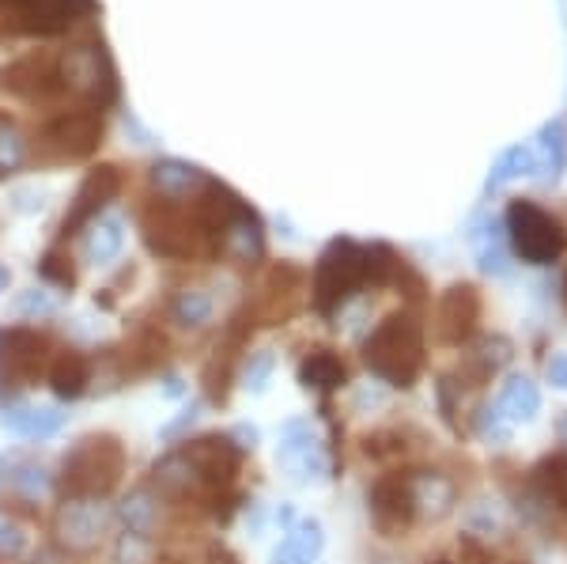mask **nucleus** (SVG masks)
Segmentation results:
<instances>
[{
  "label": "nucleus",
  "instance_id": "29",
  "mask_svg": "<svg viewBox=\"0 0 567 564\" xmlns=\"http://www.w3.org/2000/svg\"><path fill=\"white\" fill-rule=\"evenodd\" d=\"M0 564H20V561H0Z\"/></svg>",
  "mask_w": 567,
  "mask_h": 564
},
{
  "label": "nucleus",
  "instance_id": "14",
  "mask_svg": "<svg viewBox=\"0 0 567 564\" xmlns=\"http://www.w3.org/2000/svg\"><path fill=\"white\" fill-rule=\"evenodd\" d=\"M152 186L159 189L167 202H182V197H194L197 189H205L208 178H205V171L189 167V163L163 160L152 167Z\"/></svg>",
  "mask_w": 567,
  "mask_h": 564
},
{
  "label": "nucleus",
  "instance_id": "4",
  "mask_svg": "<svg viewBox=\"0 0 567 564\" xmlns=\"http://www.w3.org/2000/svg\"><path fill=\"white\" fill-rule=\"evenodd\" d=\"M507 239L511 250L523 262H529V266H548V262H556L567 250L564 224L548 208L526 202V197L507 205Z\"/></svg>",
  "mask_w": 567,
  "mask_h": 564
},
{
  "label": "nucleus",
  "instance_id": "5",
  "mask_svg": "<svg viewBox=\"0 0 567 564\" xmlns=\"http://www.w3.org/2000/svg\"><path fill=\"white\" fill-rule=\"evenodd\" d=\"M371 523L379 526V534L398 539L413 526L420 500H416V478L413 474H382L368 493Z\"/></svg>",
  "mask_w": 567,
  "mask_h": 564
},
{
  "label": "nucleus",
  "instance_id": "3",
  "mask_svg": "<svg viewBox=\"0 0 567 564\" xmlns=\"http://www.w3.org/2000/svg\"><path fill=\"white\" fill-rule=\"evenodd\" d=\"M122 474H125L122 443L114 435H87L61 462L58 489L72 504H91V500L114 493Z\"/></svg>",
  "mask_w": 567,
  "mask_h": 564
},
{
  "label": "nucleus",
  "instance_id": "8",
  "mask_svg": "<svg viewBox=\"0 0 567 564\" xmlns=\"http://www.w3.org/2000/svg\"><path fill=\"white\" fill-rule=\"evenodd\" d=\"M481 322V296L473 285H454L439 299V338L446 345H462L473 338Z\"/></svg>",
  "mask_w": 567,
  "mask_h": 564
},
{
  "label": "nucleus",
  "instance_id": "24",
  "mask_svg": "<svg viewBox=\"0 0 567 564\" xmlns=\"http://www.w3.org/2000/svg\"><path fill=\"white\" fill-rule=\"evenodd\" d=\"M23 550H27L23 534H20V531H12V526L0 523V561H16Z\"/></svg>",
  "mask_w": 567,
  "mask_h": 564
},
{
  "label": "nucleus",
  "instance_id": "20",
  "mask_svg": "<svg viewBox=\"0 0 567 564\" xmlns=\"http://www.w3.org/2000/svg\"><path fill=\"white\" fill-rule=\"evenodd\" d=\"M318 550H322V531H318V523H303L284 542V550H277V564H310Z\"/></svg>",
  "mask_w": 567,
  "mask_h": 564
},
{
  "label": "nucleus",
  "instance_id": "13",
  "mask_svg": "<svg viewBox=\"0 0 567 564\" xmlns=\"http://www.w3.org/2000/svg\"><path fill=\"white\" fill-rule=\"evenodd\" d=\"M0 424L27 440H45L65 424V413H58L53 406H12L0 413Z\"/></svg>",
  "mask_w": 567,
  "mask_h": 564
},
{
  "label": "nucleus",
  "instance_id": "1",
  "mask_svg": "<svg viewBox=\"0 0 567 564\" xmlns=\"http://www.w3.org/2000/svg\"><path fill=\"white\" fill-rule=\"evenodd\" d=\"M398 269V258H393L390 247H360L352 239H333L322 250L315 266V285H310V299H315L318 315H333L341 311L349 299L368 285H386Z\"/></svg>",
  "mask_w": 567,
  "mask_h": 564
},
{
  "label": "nucleus",
  "instance_id": "16",
  "mask_svg": "<svg viewBox=\"0 0 567 564\" xmlns=\"http://www.w3.org/2000/svg\"><path fill=\"white\" fill-rule=\"evenodd\" d=\"M99 512L91 504H69L61 507V523H58V534L65 539L69 550H91L99 539Z\"/></svg>",
  "mask_w": 567,
  "mask_h": 564
},
{
  "label": "nucleus",
  "instance_id": "6",
  "mask_svg": "<svg viewBox=\"0 0 567 564\" xmlns=\"http://www.w3.org/2000/svg\"><path fill=\"white\" fill-rule=\"evenodd\" d=\"M50 363V338L31 326L0 330V379L16 387H31Z\"/></svg>",
  "mask_w": 567,
  "mask_h": 564
},
{
  "label": "nucleus",
  "instance_id": "27",
  "mask_svg": "<svg viewBox=\"0 0 567 564\" xmlns=\"http://www.w3.org/2000/svg\"><path fill=\"white\" fill-rule=\"evenodd\" d=\"M20 307H34V311H53V304L45 296H27Z\"/></svg>",
  "mask_w": 567,
  "mask_h": 564
},
{
  "label": "nucleus",
  "instance_id": "15",
  "mask_svg": "<svg viewBox=\"0 0 567 564\" xmlns=\"http://www.w3.org/2000/svg\"><path fill=\"white\" fill-rule=\"evenodd\" d=\"M299 383L307 390H322V394H329V390H341L349 383V368H344V360L337 357V352L315 349L303 363H299Z\"/></svg>",
  "mask_w": 567,
  "mask_h": 564
},
{
  "label": "nucleus",
  "instance_id": "19",
  "mask_svg": "<svg viewBox=\"0 0 567 564\" xmlns=\"http://www.w3.org/2000/svg\"><path fill=\"white\" fill-rule=\"evenodd\" d=\"M534 489L548 500V504H556L560 512H567V454H553V459L537 462Z\"/></svg>",
  "mask_w": 567,
  "mask_h": 564
},
{
  "label": "nucleus",
  "instance_id": "22",
  "mask_svg": "<svg viewBox=\"0 0 567 564\" xmlns=\"http://www.w3.org/2000/svg\"><path fill=\"white\" fill-rule=\"evenodd\" d=\"M152 520H155V504H148V496L136 493L133 500H125L122 504V523L130 526V534H148L152 531Z\"/></svg>",
  "mask_w": 567,
  "mask_h": 564
},
{
  "label": "nucleus",
  "instance_id": "2",
  "mask_svg": "<svg viewBox=\"0 0 567 564\" xmlns=\"http://www.w3.org/2000/svg\"><path fill=\"white\" fill-rule=\"evenodd\" d=\"M363 363L382 383L401 390L413 387L424 371V330L416 318L405 311L382 318L371 330V338L363 341Z\"/></svg>",
  "mask_w": 567,
  "mask_h": 564
},
{
  "label": "nucleus",
  "instance_id": "23",
  "mask_svg": "<svg viewBox=\"0 0 567 564\" xmlns=\"http://www.w3.org/2000/svg\"><path fill=\"white\" fill-rule=\"evenodd\" d=\"M65 258H58V254H45L42 258V277L45 280H53V285H61V288H72V280H76V273H72V266H61Z\"/></svg>",
  "mask_w": 567,
  "mask_h": 564
},
{
  "label": "nucleus",
  "instance_id": "18",
  "mask_svg": "<svg viewBox=\"0 0 567 564\" xmlns=\"http://www.w3.org/2000/svg\"><path fill=\"white\" fill-rule=\"evenodd\" d=\"M499 409L511 417V421H529V417L542 409V390L529 383L526 376H511L499 394Z\"/></svg>",
  "mask_w": 567,
  "mask_h": 564
},
{
  "label": "nucleus",
  "instance_id": "9",
  "mask_svg": "<svg viewBox=\"0 0 567 564\" xmlns=\"http://www.w3.org/2000/svg\"><path fill=\"white\" fill-rule=\"evenodd\" d=\"M99 136H103V122L87 111H76V114H61L45 125V141L69 160H80V156H91L99 148Z\"/></svg>",
  "mask_w": 567,
  "mask_h": 564
},
{
  "label": "nucleus",
  "instance_id": "26",
  "mask_svg": "<svg viewBox=\"0 0 567 564\" xmlns=\"http://www.w3.org/2000/svg\"><path fill=\"white\" fill-rule=\"evenodd\" d=\"M548 379H553L556 387H567V352H556V357L548 360Z\"/></svg>",
  "mask_w": 567,
  "mask_h": 564
},
{
  "label": "nucleus",
  "instance_id": "11",
  "mask_svg": "<svg viewBox=\"0 0 567 564\" xmlns=\"http://www.w3.org/2000/svg\"><path fill=\"white\" fill-rule=\"evenodd\" d=\"M58 76L65 88L84 91V95H91V99H99V88L103 84L114 91V84H110V72H106V61L95 45H76V50H69L65 61H61Z\"/></svg>",
  "mask_w": 567,
  "mask_h": 564
},
{
  "label": "nucleus",
  "instance_id": "12",
  "mask_svg": "<svg viewBox=\"0 0 567 564\" xmlns=\"http://www.w3.org/2000/svg\"><path fill=\"white\" fill-rule=\"evenodd\" d=\"M45 379H50V390L61 398V402H72V398H80L91 383V360L84 352H58V357L50 360V368H45Z\"/></svg>",
  "mask_w": 567,
  "mask_h": 564
},
{
  "label": "nucleus",
  "instance_id": "7",
  "mask_svg": "<svg viewBox=\"0 0 567 564\" xmlns=\"http://www.w3.org/2000/svg\"><path fill=\"white\" fill-rule=\"evenodd\" d=\"M117 189H122V175H117V167H106L103 163V167L87 171L84 182H80V189H76V197H72L65 224H61V235L69 239V235H76L80 227H87L106 208V202H114Z\"/></svg>",
  "mask_w": 567,
  "mask_h": 564
},
{
  "label": "nucleus",
  "instance_id": "28",
  "mask_svg": "<svg viewBox=\"0 0 567 564\" xmlns=\"http://www.w3.org/2000/svg\"><path fill=\"white\" fill-rule=\"evenodd\" d=\"M564 307H567V269H564Z\"/></svg>",
  "mask_w": 567,
  "mask_h": 564
},
{
  "label": "nucleus",
  "instance_id": "25",
  "mask_svg": "<svg viewBox=\"0 0 567 564\" xmlns=\"http://www.w3.org/2000/svg\"><path fill=\"white\" fill-rule=\"evenodd\" d=\"M269 371H272V357H269V352H261L258 363H250L246 379H250V387H254V390H261V387H265V379H269Z\"/></svg>",
  "mask_w": 567,
  "mask_h": 564
},
{
  "label": "nucleus",
  "instance_id": "17",
  "mask_svg": "<svg viewBox=\"0 0 567 564\" xmlns=\"http://www.w3.org/2000/svg\"><path fill=\"white\" fill-rule=\"evenodd\" d=\"M122 243H125V224L117 221V216H95V221L87 224L84 250H87V258H91V262H110V258H117Z\"/></svg>",
  "mask_w": 567,
  "mask_h": 564
},
{
  "label": "nucleus",
  "instance_id": "10",
  "mask_svg": "<svg viewBox=\"0 0 567 564\" xmlns=\"http://www.w3.org/2000/svg\"><path fill=\"white\" fill-rule=\"evenodd\" d=\"M16 20H23L27 31L58 34L76 20L80 12H91V0H8Z\"/></svg>",
  "mask_w": 567,
  "mask_h": 564
},
{
  "label": "nucleus",
  "instance_id": "21",
  "mask_svg": "<svg viewBox=\"0 0 567 564\" xmlns=\"http://www.w3.org/2000/svg\"><path fill=\"white\" fill-rule=\"evenodd\" d=\"M171 318H175L178 326H205L208 318H213V299H208V293L186 288V293H178L175 304H171Z\"/></svg>",
  "mask_w": 567,
  "mask_h": 564
}]
</instances>
